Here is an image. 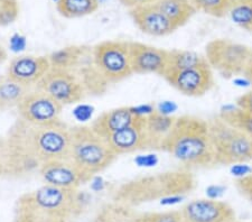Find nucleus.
Here are the masks:
<instances>
[{
	"mask_svg": "<svg viewBox=\"0 0 252 222\" xmlns=\"http://www.w3.org/2000/svg\"><path fill=\"white\" fill-rule=\"evenodd\" d=\"M159 151L172 155L189 171L217 166L209 124L196 116L176 117Z\"/></svg>",
	"mask_w": 252,
	"mask_h": 222,
	"instance_id": "nucleus-1",
	"label": "nucleus"
},
{
	"mask_svg": "<svg viewBox=\"0 0 252 222\" xmlns=\"http://www.w3.org/2000/svg\"><path fill=\"white\" fill-rule=\"evenodd\" d=\"M196 185L193 173L182 168L129 181L118 188L113 199L123 207L133 208L167 197L184 196L194 191Z\"/></svg>",
	"mask_w": 252,
	"mask_h": 222,
	"instance_id": "nucleus-2",
	"label": "nucleus"
},
{
	"mask_svg": "<svg viewBox=\"0 0 252 222\" xmlns=\"http://www.w3.org/2000/svg\"><path fill=\"white\" fill-rule=\"evenodd\" d=\"M117 157L107 140L93 131L91 127L71 128L68 159L87 181L110 166Z\"/></svg>",
	"mask_w": 252,
	"mask_h": 222,
	"instance_id": "nucleus-3",
	"label": "nucleus"
},
{
	"mask_svg": "<svg viewBox=\"0 0 252 222\" xmlns=\"http://www.w3.org/2000/svg\"><path fill=\"white\" fill-rule=\"evenodd\" d=\"M215 164L232 166L252 160V139L217 116L207 120Z\"/></svg>",
	"mask_w": 252,
	"mask_h": 222,
	"instance_id": "nucleus-4",
	"label": "nucleus"
},
{
	"mask_svg": "<svg viewBox=\"0 0 252 222\" xmlns=\"http://www.w3.org/2000/svg\"><path fill=\"white\" fill-rule=\"evenodd\" d=\"M92 63L100 79L118 83L133 74L130 60V42L104 40L92 48Z\"/></svg>",
	"mask_w": 252,
	"mask_h": 222,
	"instance_id": "nucleus-5",
	"label": "nucleus"
},
{
	"mask_svg": "<svg viewBox=\"0 0 252 222\" xmlns=\"http://www.w3.org/2000/svg\"><path fill=\"white\" fill-rule=\"evenodd\" d=\"M252 54V48L226 38L211 40L205 46V59L213 71L222 78L242 76Z\"/></svg>",
	"mask_w": 252,
	"mask_h": 222,
	"instance_id": "nucleus-6",
	"label": "nucleus"
},
{
	"mask_svg": "<svg viewBox=\"0 0 252 222\" xmlns=\"http://www.w3.org/2000/svg\"><path fill=\"white\" fill-rule=\"evenodd\" d=\"M35 88L46 92L62 106L79 102L85 95L84 84L78 76L62 68L52 67Z\"/></svg>",
	"mask_w": 252,
	"mask_h": 222,
	"instance_id": "nucleus-7",
	"label": "nucleus"
},
{
	"mask_svg": "<svg viewBox=\"0 0 252 222\" xmlns=\"http://www.w3.org/2000/svg\"><path fill=\"white\" fill-rule=\"evenodd\" d=\"M170 87L188 96H202L214 87V73L209 63L205 62L180 71L167 72L162 75Z\"/></svg>",
	"mask_w": 252,
	"mask_h": 222,
	"instance_id": "nucleus-8",
	"label": "nucleus"
},
{
	"mask_svg": "<svg viewBox=\"0 0 252 222\" xmlns=\"http://www.w3.org/2000/svg\"><path fill=\"white\" fill-rule=\"evenodd\" d=\"M63 106L39 89L31 90L17 106L20 119L32 125L59 121Z\"/></svg>",
	"mask_w": 252,
	"mask_h": 222,
	"instance_id": "nucleus-9",
	"label": "nucleus"
},
{
	"mask_svg": "<svg viewBox=\"0 0 252 222\" xmlns=\"http://www.w3.org/2000/svg\"><path fill=\"white\" fill-rule=\"evenodd\" d=\"M183 222H233L237 220L234 209L218 199H197L182 208Z\"/></svg>",
	"mask_w": 252,
	"mask_h": 222,
	"instance_id": "nucleus-10",
	"label": "nucleus"
},
{
	"mask_svg": "<svg viewBox=\"0 0 252 222\" xmlns=\"http://www.w3.org/2000/svg\"><path fill=\"white\" fill-rule=\"evenodd\" d=\"M130 60L133 74L162 76L167 68L168 51L139 42H130Z\"/></svg>",
	"mask_w": 252,
	"mask_h": 222,
	"instance_id": "nucleus-11",
	"label": "nucleus"
},
{
	"mask_svg": "<svg viewBox=\"0 0 252 222\" xmlns=\"http://www.w3.org/2000/svg\"><path fill=\"white\" fill-rule=\"evenodd\" d=\"M52 68L47 56L19 55L10 61L6 75L27 88L36 87Z\"/></svg>",
	"mask_w": 252,
	"mask_h": 222,
	"instance_id": "nucleus-12",
	"label": "nucleus"
},
{
	"mask_svg": "<svg viewBox=\"0 0 252 222\" xmlns=\"http://www.w3.org/2000/svg\"><path fill=\"white\" fill-rule=\"evenodd\" d=\"M129 16L138 30L154 37H164L177 31L155 2L129 9Z\"/></svg>",
	"mask_w": 252,
	"mask_h": 222,
	"instance_id": "nucleus-13",
	"label": "nucleus"
},
{
	"mask_svg": "<svg viewBox=\"0 0 252 222\" xmlns=\"http://www.w3.org/2000/svg\"><path fill=\"white\" fill-rule=\"evenodd\" d=\"M44 183L64 190H75L87 182L85 177L68 159H53L44 163L38 169Z\"/></svg>",
	"mask_w": 252,
	"mask_h": 222,
	"instance_id": "nucleus-14",
	"label": "nucleus"
},
{
	"mask_svg": "<svg viewBox=\"0 0 252 222\" xmlns=\"http://www.w3.org/2000/svg\"><path fill=\"white\" fill-rule=\"evenodd\" d=\"M104 139L118 156L149 149L148 136L146 132V117H141L131 126L113 132Z\"/></svg>",
	"mask_w": 252,
	"mask_h": 222,
	"instance_id": "nucleus-15",
	"label": "nucleus"
},
{
	"mask_svg": "<svg viewBox=\"0 0 252 222\" xmlns=\"http://www.w3.org/2000/svg\"><path fill=\"white\" fill-rule=\"evenodd\" d=\"M139 118L141 117L133 114L131 107H120L102 112L90 127L97 135L107 138L113 132L131 126Z\"/></svg>",
	"mask_w": 252,
	"mask_h": 222,
	"instance_id": "nucleus-16",
	"label": "nucleus"
},
{
	"mask_svg": "<svg viewBox=\"0 0 252 222\" xmlns=\"http://www.w3.org/2000/svg\"><path fill=\"white\" fill-rule=\"evenodd\" d=\"M155 3L176 30L186 25L197 13L190 0H157Z\"/></svg>",
	"mask_w": 252,
	"mask_h": 222,
	"instance_id": "nucleus-17",
	"label": "nucleus"
},
{
	"mask_svg": "<svg viewBox=\"0 0 252 222\" xmlns=\"http://www.w3.org/2000/svg\"><path fill=\"white\" fill-rule=\"evenodd\" d=\"M176 117L162 115L157 110L146 117V132L148 136L149 149H158L172 129Z\"/></svg>",
	"mask_w": 252,
	"mask_h": 222,
	"instance_id": "nucleus-18",
	"label": "nucleus"
},
{
	"mask_svg": "<svg viewBox=\"0 0 252 222\" xmlns=\"http://www.w3.org/2000/svg\"><path fill=\"white\" fill-rule=\"evenodd\" d=\"M30 91L31 88L16 82L7 75L0 76V110L17 108L20 101Z\"/></svg>",
	"mask_w": 252,
	"mask_h": 222,
	"instance_id": "nucleus-19",
	"label": "nucleus"
},
{
	"mask_svg": "<svg viewBox=\"0 0 252 222\" xmlns=\"http://www.w3.org/2000/svg\"><path fill=\"white\" fill-rule=\"evenodd\" d=\"M99 0H56V9L64 18H81L95 13Z\"/></svg>",
	"mask_w": 252,
	"mask_h": 222,
	"instance_id": "nucleus-20",
	"label": "nucleus"
},
{
	"mask_svg": "<svg viewBox=\"0 0 252 222\" xmlns=\"http://www.w3.org/2000/svg\"><path fill=\"white\" fill-rule=\"evenodd\" d=\"M87 48L83 46H67L53 52L47 56L53 68L71 70L82 61Z\"/></svg>",
	"mask_w": 252,
	"mask_h": 222,
	"instance_id": "nucleus-21",
	"label": "nucleus"
},
{
	"mask_svg": "<svg viewBox=\"0 0 252 222\" xmlns=\"http://www.w3.org/2000/svg\"><path fill=\"white\" fill-rule=\"evenodd\" d=\"M205 62H207L205 56L196 53V52L188 50H170L168 51V63L165 73L184 70V68L200 65Z\"/></svg>",
	"mask_w": 252,
	"mask_h": 222,
	"instance_id": "nucleus-22",
	"label": "nucleus"
},
{
	"mask_svg": "<svg viewBox=\"0 0 252 222\" xmlns=\"http://www.w3.org/2000/svg\"><path fill=\"white\" fill-rule=\"evenodd\" d=\"M230 126L242 131L252 139V114L239 107H225L218 115Z\"/></svg>",
	"mask_w": 252,
	"mask_h": 222,
	"instance_id": "nucleus-23",
	"label": "nucleus"
},
{
	"mask_svg": "<svg viewBox=\"0 0 252 222\" xmlns=\"http://www.w3.org/2000/svg\"><path fill=\"white\" fill-rule=\"evenodd\" d=\"M227 16L235 25L252 33V0H234Z\"/></svg>",
	"mask_w": 252,
	"mask_h": 222,
	"instance_id": "nucleus-24",
	"label": "nucleus"
},
{
	"mask_svg": "<svg viewBox=\"0 0 252 222\" xmlns=\"http://www.w3.org/2000/svg\"><path fill=\"white\" fill-rule=\"evenodd\" d=\"M195 9L215 18H224L229 15L232 3L227 0H190Z\"/></svg>",
	"mask_w": 252,
	"mask_h": 222,
	"instance_id": "nucleus-25",
	"label": "nucleus"
},
{
	"mask_svg": "<svg viewBox=\"0 0 252 222\" xmlns=\"http://www.w3.org/2000/svg\"><path fill=\"white\" fill-rule=\"evenodd\" d=\"M129 222H183L181 211L145 212L130 217Z\"/></svg>",
	"mask_w": 252,
	"mask_h": 222,
	"instance_id": "nucleus-26",
	"label": "nucleus"
},
{
	"mask_svg": "<svg viewBox=\"0 0 252 222\" xmlns=\"http://www.w3.org/2000/svg\"><path fill=\"white\" fill-rule=\"evenodd\" d=\"M19 15L18 0H0V26L13 24Z\"/></svg>",
	"mask_w": 252,
	"mask_h": 222,
	"instance_id": "nucleus-27",
	"label": "nucleus"
},
{
	"mask_svg": "<svg viewBox=\"0 0 252 222\" xmlns=\"http://www.w3.org/2000/svg\"><path fill=\"white\" fill-rule=\"evenodd\" d=\"M234 184L238 192L249 202L252 207V173L249 175L239 177L235 180Z\"/></svg>",
	"mask_w": 252,
	"mask_h": 222,
	"instance_id": "nucleus-28",
	"label": "nucleus"
},
{
	"mask_svg": "<svg viewBox=\"0 0 252 222\" xmlns=\"http://www.w3.org/2000/svg\"><path fill=\"white\" fill-rule=\"evenodd\" d=\"M92 115L93 108L91 106H89V104H79V106L74 109V111H73L74 118L79 121H82V123L90 120V118H92Z\"/></svg>",
	"mask_w": 252,
	"mask_h": 222,
	"instance_id": "nucleus-29",
	"label": "nucleus"
},
{
	"mask_svg": "<svg viewBox=\"0 0 252 222\" xmlns=\"http://www.w3.org/2000/svg\"><path fill=\"white\" fill-rule=\"evenodd\" d=\"M9 45L11 51L16 52V53H19V52L24 51L27 46V40L25 36L20 35V34H14L10 37V42Z\"/></svg>",
	"mask_w": 252,
	"mask_h": 222,
	"instance_id": "nucleus-30",
	"label": "nucleus"
},
{
	"mask_svg": "<svg viewBox=\"0 0 252 222\" xmlns=\"http://www.w3.org/2000/svg\"><path fill=\"white\" fill-rule=\"evenodd\" d=\"M235 102H237L235 106L252 114V90L246 92V94H243L242 95H240Z\"/></svg>",
	"mask_w": 252,
	"mask_h": 222,
	"instance_id": "nucleus-31",
	"label": "nucleus"
},
{
	"mask_svg": "<svg viewBox=\"0 0 252 222\" xmlns=\"http://www.w3.org/2000/svg\"><path fill=\"white\" fill-rule=\"evenodd\" d=\"M131 110L136 116L147 117L149 115H152L154 111H156V107L154 106V104H150V103L139 104V106L131 107Z\"/></svg>",
	"mask_w": 252,
	"mask_h": 222,
	"instance_id": "nucleus-32",
	"label": "nucleus"
},
{
	"mask_svg": "<svg viewBox=\"0 0 252 222\" xmlns=\"http://www.w3.org/2000/svg\"><path fill=\"white\" fill-rule=\"evenodd\" d=\"M176 108H177V106L174 102H170V101H162V102L158 104L156 110L158 112H160V114H162V115L170 116L172 112L176 110Z\"/></svg>",
	"mask_w": 252,
	"mask_h": 222,
	"instance_id": "nucleus-33",
	"label": "nucleus"
},
{
	"mask_svg": "<svg viewBox=\"0 0 252 222\" xmlns=\"http://www.w3.org/2000/svg\"><path fill=\"white\" fill-rule=\"evenodd\" d=\"M231 172H232L233 175H237L239 177H243L246 175L251 174L252 168L248 166V165H246V164H235V165H232Z\"/></svg>",
	"mask_w": 252,
	"mask_h": 222,
	"instance_id": "nucleus-34",
	"label": "nucleus"
},
{
	"mask_svg": "<svg viewBox=\"0 0 252 222\" xmlns=\"http://www.w3.org/2000/svg\"><path fill=\"white\" fill-rule=\"evenodd\" d=\"M158 161L155 155H146V156H138L135 159V163L138 164V166H154Z\"/></svg>",
	"mask_w": 252,
	"mask_h": 222,
	"instance_id": "nucleus-35",
	"label": "nucleus"
},
{
	"mask_svg": "<svg viewBox=\"0 0 252 222\" xmlns=\"http://www.w3.org/2000/svg\"><path fill=\"white\" fill-rule=\"evenodd\" d=\"M156 1L157 0H119V2L121 3V5L129 8V9H132V8L146 5V3H153Z\"/></svg>",
	"mask_w": 252,
	"mask_h": 222,
	"instance_id": "nucleus-36",
	"label": "nucleus"
},
{
	"mask_svg": "<svg viewBox=\"0 0 252 222\" xmlns=\"http://www.w3.org/2000/svg\"><path fill=\"white\" fill-rule=\"evenodd\" d=\"M242 76L248 81V83H249L250 86L252 87V54H251V58L249 60V62H248V64H247L245 73H243Z\"/></svg>",
	"mask_w": 252,
	"mask_h": 222,
	"instance_id": "nucleus-37",
	"label": "nucleus"
},
{
	"mask_svg": "<svg viewBox=\"0 0 252 222\" xmlns=\"http://www.w3.org/2000/svg\"><path fill=\"white\" fill-rule=\"evenodd\" d=\"M7 58H8L7 51L5 50V47L0 45V64H1L2 62H5V61L7 60Z\"/></svg>",
	"mask_w": 252,
	"mask_h": 222,
	"instance_id": "nucleus-38",
	"label": "nucleus"
},
{
	"mask_svg": "<svg viewBox=\"0 0 252 222\" xmlns=\"http://www.w3.org/2000/svg\"><path fill=\"white\" fill-rule=\"evenodd\" d=\"M227 1H229V2H231V3H232V2L234 1V0H227Z\"/></svg>",
	"mask_w": 252,
	"mask_h": 222,
	"instance_id": "nucleus-39",
	"label": "nucleus"
},
{
	"mask_svg": "<svg viewBox=\"0 0 252 222\" xmlns=\"http://www.w3.org/2000/svg\"><path fill=\"white\" fill-rule=\"evenodd\" d=\"M233 222H240V221H237V220H235V221H233Z\"/></svg>",
	"mask_w": 252,
	"mask_h": 222,
	"instance_id": "nucleus-40",
	"label": "nucleus"
}]
</instances>
